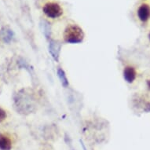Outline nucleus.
I'll return each instance as SVG.
<instances>
[{
	"label": "nucleus",
	"mask_w": 150,
	"mask_h": 150,
	"mask_svg": "<svg viewBox=\"0 0 150 150\" xmlns=\"http://www.w3.org/2000/svg\"><path fill=\"white\" fill-rule=\"evenodd\" d=\"M13 105L18 113L28 115L35 110V100L28 89H22L13 96Z\"/></svg>",
	"instance_id": "1"
},
{
	"label": "nucleus",
	"mask_w": 150,
	"mask_h": 150,
	"mask_svg": "<svg viewBox=\"0 0 150 150\" xmlns=\"http://www.w3.org/2000/svg\"><path fill=\"white\" fill-rule=\"evenodd\" d=\"M64 41L69 44H78L83 41L84 32L77 25H69L63 33Z\"/></svg>",
	"instance_id": "2"
},
{
	"label": "nucleus",
	"mask_w": 150,
	"mask_h": 150,
	"mask_svg": "<svg viewBox=\"0 0 150 150\" xmlns=\"http://www.w3.org/2000/svg\"><path fill=\"white\" fill-rule=\"evenodd\" d=\"M42 11L47 17L52 19L58 18L63 14V9L62 6L58 3L54 2L46 3L42 7Z\"/></svg>",
	"instance_id": "3"
},
{
	"label": "nucleus",
	"mask_w": 150,
	"mask_h": 150,
	"mask_svg": "<svg viewBox=\"0 0 150 150\" xmlns=\"http://www.w3.org/2000/svg\"><path fill=\"white\" fill-rule=\"evenodd\" d=\"M137 17L142 24H147L150 21V4L142 3L137 9Z\"/></svg>",
	"instance_id": "4"
},
{
	"label": "nucleus",
	"mask_w": 150,
	"mask_h": 150,
	"mask_svg": "<svg viewBox=\"0 0 150 150\" xmlns=\"http://www.w3.org/2000/svg\"><path fill=\"white\" fill-rule=\"evenodd\" d=\"M123 76L127 83H134L138 78V70L133 65L128 64L123 69Z\"/></svg>",
	"instance_id": "5"
},
{
	"label": "nucleus",
	"mask_w": 150,
	"mask_h": 150,
	"mask_svg": "<svg viewBox=\"0 0 150 150\" xmlns=\"http://www.w3.org/2000/svg\"><path fill=\"white\" fill-rule=\"evenodd\" d=\"M133 100L134 105L138 109H141L145 112H150V99L143 95H137Z\"/></svg>",
	"instance_id": "6"
},
{
	"label": "nucleus",
	"mask_w": 150,
	"mask_h": 150,
	"mask_svg": "<svg viewBox=\"0 0 150 150\" xmlns=\"http://www.w3.org/2000/svg\"><path fill=\"white\" fill-rule=\"evenodd\" d=\"M48 49H49V53L51 55L52 58L55 62H59L60 54H61V50H62V44L59 42H57V40H50Z\"/></svg>",
	"instance_id": "7"
},
{
	"label": "nucleus",
	"mask_w": 150,
	"mask_h": 150,
	"mask_svg": "<svg viewBox=\"0 0 150 150\" xmlns=\"http://www.w3.org/2000/svg\"><path fill=\"white\" fill-rule=\"evenodd\" d=\"M14 37V33L9 27H3L0 29V39L5 43H10Z\"/></svg>",
	"instance_id": "8"
},
{
	"label": "nucleus",
	"mask_w": 150,
	"mask_h": 150,
	"mask_svg": "<svg viewBox=\"0 0 150 150\" xmlns=\"http://www.w3.org/2000/svg\"><path fill=\"white\" fill-rule=\"evenodd\" d=\"M12 146V141L10 137L4 134H0V150H11Z\"/></svg>",
	"instance_id": "9"
},
{
	"label": "nucleus",
	"mask_w": 150,
	"mask_h": 150,
	"mask_svg": "<svg viewBox=\"0 0 150 150\" xmlns=\"http://www.w3.org/2000/svg\"><path fill=\"white\" fill-rule=\"evenodd\" d=\"M57 76H58V79H59L62 86H64V88H67L69 86V82L64 70L62 68H58L57 71Z\"/></svg>",
	"instance_id": "10"
},
{
	"label": "nucleus",
	"mask_w": 150,
	"mask_h": 150,
	"mask_svg": "<svg viewBox=\"0 0 150 150\" xmlns=\"http://www.w3.org/2000/svg\"><path fill=\"white\" fill-rule=\"evenodd\" d=\"M41 27H42V33L44 34V35L46 36L47 39H50V26L49 23L47 22V21H42L41 22Z\"/></svg>",
	"instance_id": "11"
},
{
	"label": "nucleus",
	"mask_w": 150,
	"mask_h": 150,
	"mask_svg": "<svg viewBox=\"0 0 150 150\" xmlns=\"http://www.w3.org/2000/svg\"><path fill=\"white\" fill-rule=\"evenodd\" d=\"M7 117V114H6V112L3 108H0V123L3 122L6 119Z\"/></svg>",
	"instance_id": "12"
},
{
	"label": "nucleus",
	"mask_w": 150,
	"mask_h": 150,
	"mask_svg": "<svg viewBox=\"0 0 150 150\" xmlns=\"http://www.w3.org/2000/svg\"><path fill=\"white\" fill-rule=\"evenodd\" d=\"M145 86L149 93H150V77L145 79Z\"/></svg>",
	"instance_id": "13"
},
{
	"label": "nucleus",
	"mask_w": 150,
	"mask_h": 150,
	"mask_svg": "<svg viewBox=\"0 0 150 150\" xmlns=\"http://www.w3.org/2000/svg\"><path fill=\"white\" fill-rule=\"evenodd\" d=\"M148 40H149V41L150 42V31L149 32V33H148Z\"/></svg>",
	"instance_id": "14"
}]
</instances>
